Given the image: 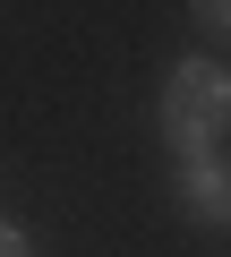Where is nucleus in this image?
I'll return each mask as SVG.
<instances>
[{"mask_svg": "<svg viewBox=\"0 0 231 257\" xmlns=\"http://www.w3.org/2000/svg\"><path fill=\"white\" fill-rule=\"evenodd\" d=\"M154 128H163V146H171L180 163L214 155V146L231 138V69H222V60H205V52L171 60L163 103H154Z\"/></svg>", "mask_w": 231, "mask_h": 257, "instance_id": "nucleus-1", "label": "nucleus"}, {"mask_svg": "<svg viewBox=\"0 0 231 257\" xmlns=\"http://www.w3.org/2000/svg\"><path fill=\"white\" fill-rule=\"evenodd\" d=\"M171 197H180L188 223H231V155H197V163H180Z\"/></svg>", "mask_w": 231, "mask_h": 257, "instance_id": "nucleus-2", "label": "nucleus"}, {"mask_svg": "<svg viewBox=\"0 0 231 257\" xmlns=\"http://www.w3.org/2000/svg\"><path fill=\"white\" fill-rule=\"evenodd\" d=\"M188 18H197V26H214V35H231V0H197Z\"/></svg>", "mask_w": 231, "mask_h": 257, "instance_id": "nucleus-3", "label": "nucleus"}, {"mask_svg": "<svg viewBox=\"0 0 231 257\" xmlns=\"http://www.w3.org/2000/svg\"><path fill=\"white\" fill-rule=\"evenodd\" d=\"M0 257H35V248H26V231H18V223H0Z\"/></svg>", "mask_w": 231, "mask_h": 257, "instance_id": "nucleus-4", "label": "nucleus"}]
</instances>
